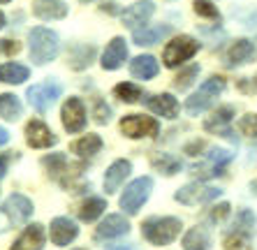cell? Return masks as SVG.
Masks as SVG:
<instances>
[{
  "label": "cell",
  "instance_id": "obj_34",
  "mask_svg": "<svg viewBox=\"0 0 257 250\" xmlns=\"http://www.w3.org/2000/svg\"><path fill=\"white\" fill-rule=\"evenodd\" d=\"M197 74H199V65H190V67H186L183 72H179L176 74V79H174V86L179 90H188L195 83V79H197Z\"/></svg>",
  "mask_w": 257,
  "mask_h": 250
},
{
  "label": "cell",
  "instance_id": "obj_24",
  "mask_svg": "<svg viewBox=\"0 0 257 250\" xmlns=\"http://www.w3.org/2000/svg\"><path fill=\"white\" fill-rule=\"evenodd\" d=\"M70 151L74 155H79V158H93V155H97L102 151V139L97 135H84L81 139L70 144Z\"/></svg>",
  "mask_w": 257,
  "mask_h": 250
},
{
  "label": "cell",
  "instance_id": "obj_50",
  "mask_svg": "<svg viewBox=\"0 0 257 250\" xmlns=\"http://www.w3.org/2000/svg\"><path fill=\"white\" fill-rule=\"evenodd\" d=\"M77 250H84V248H77Z\"/></svg>",
  "mask_w": 257,
  "mask_h": 250
},
{
  "label": "cell",
  "instance_id": "obj_20",
  "mask_svg": "<svg viewBox=\"0 0 257 250\" xmlns=\"http://www.w3.org/2000/svg\"><path fill=\"white\" fill-rule=\"evenodd\" d=\"M44 248V227L40 222H33L24 229V234L14 241L10 250H42Z\"/></svg>",
  "mask_w": 257,
  "mask_h": 250
},
{
  "label": "cell",
  "instance_id": "obj_7",
  "mask_svg": "<svg viewBox=\"0 0 257 250\" xmlns=\"http://www.w3.org/2000/svg\"><path fill=\"white\" fill-rule=\"evenodd\" d=\"M120 132L130 139H142V137H158L160 132V123L151 116H142V113H127L120 120Z\"/></svg>",
  "mask_w": 257,
  "mask_h": 250
},
{
  "label": "cell",
  "instance_id": "obj_15",
  "mask_svg": "<svg viewBox=\"0 0 257 250\" xmlns=\"http://www.w3.org/2000/svg\"><path fill=\"white\" fill-rule=\"evenodd\" d=\"M49 236L54 245H67L79 236V227L70 218H54L49 227Z\"/></svg>",
  "mask_w": 257,
  "mask_h": 250
},
{
  "label": "cell",
  "instance_id": "obj_38",
  "mask_svg": "<svg viewBox=\"0 0 257 250\" xmlns=\"http://www.w3.org/2000/svg\"><path fill=\"white\" fill-rule=\"evenodd\" d=\"M239 132L245 137H257V113H245L239 120Z\"/></svg>",
  "mask_w": 257,
  "mask_h": 250
},
{
  "label": "cell",
  "instance_id": "obj_23",
  "mask_svg": "<svg viewBox=\"0 0 257 250\" xmlns=\"http://www.w3.org/2000/svg\"><path fill=\"white\" fill-rule=\"evenodd\" d=\"M158 70H160V65H158V60L153 58V56H137V58L130 63V74L135 79H142V81H149V79H153L158 74Z\"/></svg>",
  "mask_w": 257,
  "mask_h": 250
},
{
  "label": "cell",
  "instance_id": "obj_10",
  "mask_svg": "<svg viewBox=\"0 0 257 250\" xmlns=\"http://www.w3.org/2000/svg\"><path fill=\"white\" fill-rule=\"evenodd\" d=\"M60 120L67 132H81L86 128V107L79 97H67L63 109H60Z\"/></svg>",
  "mask_w": 257,
  "mask_h": 250
},
{
  "label": "cell",
  "instance_id": "obj_16",
  "mask_svg": "<svg viewBox=\"0 0 257 250\" xmlns=\"http://www.w3.org/2000/svg\"><path fill=\"white\" fill-rule=\"evenodd\" d=\"M127 60V44L123 37H114V40L107 44L104 54H102V67L104 70H118L123 63Z\"/></svg>",
  "mask_w": 257,
  "mask_h": 250
},
{
  "label": "cell",
  "instance_id": "obj_47",
  "mask_svg": "<svg viewBox=\"0 0 257 250\" xmlns=\"http://www.w3.org/2000/svg\"><path fill=\"white\" fill-rule=\"evenodd\" d=\"M0 3H10V0H0Z\"/></svg>",
  "mask_w": 257,
  "mask_h": 250
},
{
  "label": "cell",
  "instance_id": "obj_11",
  "mask_svg": "<svg viewBox=\"0 0 257 250\" xmlns=\"http://www.w3.org/2000/svg\"><path fill=\"white\" fill-rule=\"evenodd\" d=\"M156 12V5L151 3V0H139L135 5H130L123 12V26L130 30H139V28H146L149 24V19L153 17Z\"/></svg>",
  "mask_w": 257,
  "mask_h": 250
},
{
  "label": "cell",
  "instance_id": "obj_36",
  "mask_svg": "<svg viewBox=\"0 0 257 250\" xmlns=\"http://www.w3.org/2000/svg\"><path fill=\"white\" fill-rule=\"evenodd\" d=\"M225 250H252L250 236L239 234V232H229L225 236Z\"/></svg>",
  "mask_w": 257,
  "mask_h": 250
},
{
  "label": "cell",
  "instance_id": "obj_21",
  "mask_svg": "<svg viewBox=\"0 0 257 250\" xmlns=\"http://www.w3.org/2000/svg\"><path fill=\"white\" fill-rule=\"evenodd\" d=\"M146 107L156 113V116H162V118H176L179 116V102H176L174 95H169V93L151 95L146 100Z\"/></svg>",
  "mask_w": 257,
  "mask_h": 250
},
{
  "label": "cell",
  "instance_id": "obj_22",
  "mask_svg": "<svg viewBox=\"0 0 257 250\" xmlns=\"http://www.w3.org/2000/svg\"><path fill=\"white\" fill-rule=\"evenodd\" d=\"M172 33V26H146V28H139L135 30V35H132V40H135V44H139V47H151V44H158V42H162L165 37Z\"/></svg>",
  "mask_w": 257,
  "mask_h": 250
},
{
  "label": "cell",
  "instance_id": "obj_28",
  "mask_svg": "<svg viewBox=\"0 0 257 250\" xmlns=\"http://www.w3.org/2000/svg\"><path fill=\"white\" fill-rule=\"evenodd\" d=\"M151 165L156 167V172L165 174V176H174V174L181 172V160L176 155H169V153H158L151 158Z\"/></svg>",
  "mask_w": 257,
  "mask_h": 250
},
{
  "label": "cell",
  "instance_id": "obj_12",
  "mask_svg": "<svg viewBox=\"0 0 257 250\" xmlns=\"http://www.w3.org/2000/svg\"><path fill=\"white\" fill-rule=\"evenodd\" d=\"M127 232H130V222L125 220V215L111 213L95 227V241H111V238H118Z\"/></svg>",
  "mask_w": 257,
  "mask_h": 250
},
{
  "label": "cell",
  "instance_id": "obj_43",
  "mask_svg": "<svg viewBox=\"0 0 257 250\" xmlns=\"http://www.w3.org/2000/svg\"><path fill=\"white\" fill-rule=\"evenodd\" d=\"M7 162H10V158H7V155H0V179H3L7 172Z\"/></svg>",
  "mask_w": 257,
  "mask_h": 250
},
{
  "label": "cell",
  "instance_id": "obj_30",
  "mask_svg": "<svg viewBox=\"0 0 257 250\" xmlns=\"http://www.w3.org/2000/svg\"><path fill=\"white\" fill-rule=\"evenodd\" d=\"M21 113H24V107H21V102H19L17 95H12V93H3V95H0V116H3V118L19 120Z\"/></svg>",
  "mask_w": 257,
  "mask_h": 250
},
{
  "label": "cell",
  "instance_id": "obj_9",
  "mask_svg": "<svg viewBox=\"0 0 257 250\" xmlns=\"http://www.w3.org/2000/svg\"><path fill=\"white\" fill-rule=\"evenodd\" d=\"M218 197H220V190H218V188L202 185L197 181V183L183 185V188L174 195V199H176V202H181V204H186V206H197V204L213 202V199H218Z\"/></svg>",
  "mask_w": 257,
  "mask_h": 250
},
{
  "label": "cell",
  "instance_id": "obj_31",
  "mask_svg": "<svg viewBox=\"0 0 257 250\" xmlns=\"http://www.w3.org/2000/svg\"><path fill=\"white\" fill-rule=\"evenodd\" d=\"M232 232H239V234H245V236H252L255 232V213L250 208H241L236 213V220H234V229Z\"/></svg>",
  "mask_w": 257,
  "mask_h": 250
},
{
  "label": "cell",
  "instance_id": "obj_19",
  "mask_svg": "<svg viewBox=\"0 0 257 250\" xmlns=\"http://www.w3.org/2000/svg\"><path fill=\"white\" fill-rule=\"evenodd\" d=\"M234 118V107L232 104H225V107H218L213 111V116L204 120V130L211 132V135H229V123Z\"/></svg>",
  "mask_w": 257,
  "mask_h": 250
},
{
  "label": "cell",
  "instance_id": "obj_35",
  "mask_svg": "<svg viewBox=\"0 0 257 250\" xmlns=\"http://www.w3.org/2000/svg\"><path fill=\"white\" fill-rule=\"evenodd\" d=\"M192 10H195V14H199V17H204V19L220 21V12H218V7H215L211 0H195V3H192Z\"/></svg>",
  "mask_w": 257,
  "mask_h": 250
},
{
  "label": "cell",
  "instance_id": "obj_48",
  "mask_svg": "<svg viewBox=\"0 0 257 250\" xmlns=\"http://www.w3.org/2000/svg\"><path fill=\"white\" fill-rule=\"evenodd\" d=\"M118 250H130V248H118Z\"/></svg>",
  "mask_w": 257,
  "mask_h": 250
},
{
  "label": "cell",
  "instance_id": "obj_29",
  "mask_svg": "<svg viewBox=\"0 0 257 250\" xmlns=\"http://www.w3.org/2000/svg\"><path fill=\"white\" fill-rule=\"evenodd\" d=\"M104 208H107V202H104L102 197H90V199H86V202L79 206V218L84 222H93L104 213Z\"/></svg>",
  "mask_w": 257,
  "mask_h": 250
},
{
  "label": "cell",
  "instance_id": "obj_4",
  "mask_svg": "<svg viewBox=\"0 0 257 250\" xmlns=\"http://www.w3.org/2000/svg\"><path fill=\"white\" fill-rule=\"evenodd\" d=\"M225 86H227V83H225V79L222 77L206 79V81L199 86L197 93H192V95L186 100V111L190 113V116H199L202 111H206V109L213 104L215 97L225 90Z\"/></svg>",
  "mask_w": 257,
  "mask_h": 250
},
{
  "label": "cell",
  "instance_id": "obj_8",
  "mask_svg": "<svg viewBox=\"0 0 257 250\" xmlns=\"http://www.w3.org/2000/svg\"><path fill=\"white\" fill-rule=\"evenodd\" d=\"M60 93H63V86H60L58 81H51V79H49V81H42V83L30 86L26 95H28L30 107L35 109V111L44 113L60 97Z\"/></svg>",
  "mask_w": 257,
  "mask_h": 250
},
{
  "label": "cell",
  "instance_id": "obj_1",
  "mask_svg": "<svg viewBox=\"0 0 257 250\" xmlns=\"http://www.w3.org/2000/svg\"><path fill=\"white\" fill-rule=\"evenodd\" d=\"M28 44H30V60L35 65H47L49 60H54L60 51V42L51 28L37 26L30 30L28 35Z\"/></svg>",
  "mask_w": 257,
  "mask_h": 250
},
{
  "label": "cell",
  "instance_id": "obj_33",
  "mask_svg": "<svg viewBox=\"0 0 257 250\" xmlns=\"http://www.w3.org/2000/svg\"><path fill=\"white\" fill-rule=\"evenodd\" d=\"M42 165L49 172V176H54V179H60V174L67 172V158L63 153H51L42 158Z\"/></svg>",
  "mask_w": 257,
  "mask_h": 250
},
{
  "label": "cell",
  "instance_id": "obj_40",
  "mask_svg": "<svg viewBox=\"0 0 257 250\" xmlns=\"http://www.w3.org/2000/svg\"><path fill=\"white\" fill-rule=\"evenodd\" d=\"M19 42H12V40H3L0 42V51L3 54H7V56H12V54H19Z\"/></svg>",
  "mask_w": 257,
  "mask_h": 250
},
{
  "label": "cell",
  "instance_id": "obj_41",
  "mask_svg": "<svg viewBox=\"0 0 257 250\" xmlns=\"http://www.w3.org/2000/svg\"><path fill=\"white\" fill-rule=\"evenodd\" d=\"M204 149V144L202 142H192V144H188L186 146V153H190V155H199V151Z\"/></svg>",
  "mask_w": 257,
  "mask_h": 250
},
{
  "label": "cell",
  "instance_id": "obj_27",
  "mask_svg": "<svg viewBox=\"0 0 257 250\" xmlns=\"http://www.w3.org/2000/svg\"><path fill=\"white\" fill-rule=\"evenodd\" d=\"M95 58V47L93 44H79L70 54V67L72 70H86Z\"/></svg>",
  "mask_w": 257,
  "mask_h": 250
},
{
  "label": "cell",
  "instance_id": "obj_13",
  "mask_svg": "<svg viewBox=\"0 0 257 250\" xmlns=\"http://www.w3.org/2000/svg\"><path fill=\"white\" fill-rule=\"evenodd\" d=\"M26 142H28V146H33V149H51V146L58 142V137L49 130L47 123L33 118L26 125Z\"/></svg>",
  "mask_w": 257,
  "mask_h": 250
},
{
  "label": "cell",
  "instance_id": "obj_2",
  "mask_svg": "<svg viewBox=\"0 0 257 250\" xmlns=\"http://www.w3.org/2000/svg\"><path fill=\"white\" fill-rule=\"evenodd\" d=\"M181 220L179 218H172V215H156V218H149L144 220L142 225V236L149 241L151 245H167L172 241H176V236L181 234Z\"/></svg>",
  "mask_w": 257,
  "mask_h": 250
},
{
  "label": "cell",
  "instance_id": "obj_26",
  "mask_svg": "<svg viewBox=\"0 0 257 250\" xmlns=\"http://www.w3.org/2000/svg\"><path fill=\"white\" fill-rule=\"evenodd\" d=\"M28 77H30V72L26 65H19V63H3L0 65V81L3 83L17 86V83H24Z\"/></svg>",
  "mask_w": 257,
  "mask_h": 250
},
{
  "label": "cell",
  "instance_id": "obj_14",
  "mask_svg": "<svg viewBox=\"0 0 257 250\" xmlns=\"http://www.w3.org/2000/svg\"><path fill=\"white\" fill-rule=\"evenodd\" d=\"M225 58H227L229 67L248 65V63H252V60L257 58V49H255V44H252L250 40H236L232 47L227 49Z\"/></svg>",
  "mask_w": 257,
  "mask_h": 250
},
{
  "label": "cell",
  "instance_id": "obj_17",
  "mask_svg": "<svg viewBox=\"0 0 257 250\" xmlns=\"http://www.w3.org/2000/svg\"><path fill=\"white\" fill-rule=\"evenodd\" d=\"M132 172V165L130 160H116L109 165V169L104 172V190H107V195H111V192H116L120 188V185L125 183V179L130 176Z\"/></svg>",
  "mask_w": 257,
  "mask_h": 250
},
{
  "label": "cell",
  "instance_id": "obj_44",
  "mask_svg": "<svg viewBox=\"0 0 257 250\" xmlns=\"http://www.w3.org/2000/svg\"><path fill=\"white\" fill-rule=\"evenodd\" d=\"M7 142H10V132H7L5 128H0V146H5Z\"/></svg>",
  "mask_w": 257,
  "mask_h": 250
},
{
  "label": "cell",
  "instance_id": "obj_5",
  "mask_svg": "<svg viewBox=\"0 0 257 250\" xmlns=\"http://www.w3.org/2000/svg\"><path fill=\"white\" fill-rule=\"evenodd\" d=\"M199 51V42L190 35H179L172 42H167V47L162 51V60L167 67H179L186 60H190L192 56Z\"/></svg>",
  "mask_w": 257,
  "mask_h": 250
},
{
  "label": "cell",
  "instance_id": "obj_6",
  "mask_svg": "<svg viewBox=\"0 0 257 250\" xmlns=\"http://www.w3.org/2000/svg\"><path fill=\"white\" fill-rule=\"evenodd\" d=\"M151 190H153V179H151V176L135 179L125 188V192L120 195V208L130 215L139 213V208H142L144 204H146V199L151 197Z\"/></svg>",
  "mask_w": 257,
  "mask_h": 250
},
{
  "label": "cell",
  "instance_id": "obj_32",
  "mask_svg": "<svg viewBox=\"0 0 257 250\" xmlns=\"http://www.w3.org/2000/svg\"><path fill=\"white\" fill-rule=\"evenodd\" d=\"M114 95L118 97V100L127 102V104H135V102H139V100H142V88H139L137 83L123 81V83H116Z\"/></svg>",
  "mask_w": 257,
  "mask_h": 250
},
{
  "label": "cell",
  "instance_id": "obj_37",
  "mask_svg": "<svg viewBox=\"0 0 257 250\" xmlns=\"http://www.w3.org/2000/svg\"><path fill=\"white\" fill-rule=\"evenodd\" d=\"M93 116H95V123H100V125L109 123V120H111V109L107 107V102L95 97V100H93Z\"/></svg>",
  "mask_w": 257,
  "mask_h": 250
},
{
  "label": "cell",
  "instance_id": "obj_46",
  "mask_svg": "<svg viewBox=\"0 0 257 250\" xmlns=\"http://www.w3.org/2000/svg\"><path fill=\"white\" fill-rule=\"evenodd\" d=\"M252 88L257 90V77H252Z\"/></svg>",
  "mask_w": 257,
  "mask_h": 250
},
{
  "label": "cell",
  "instance_id": "obj_3",
  "mask_svg": "<svg viewBox=\"0 0 257 250\" xmlns=\"http://www.w3.org/2000/svg\"><path fill=\"white\" fill-rule=\"evenodd\" d=\"M33 202L21 192H14L5 199L3 208H0V232H5L14 225H24L28 222V218L33 215Z\"/></svg>",
  "mask_w": 257,
  "mask_h": 250
},
{
  "label": "cell",
  "instance_id": "obj_49",
  "mask_svg": "<svg viewBox=\"0 0 257 250\" xmlns=\"http://www.w3.org/2000/svg\"><path fill=\"white\" fill-rule=\"evenodd\" d=\"M81 3H90V0H81Z\"/></svg>",
  "mask_w": 257,
  "mask_h": 250
},
{
  "label": "cell",
  "instance_id": "obj_18",
  "mask_svg": "<svg viewBox=\"0 0 257 250\" xmlns=\"http://www.w3.org/2000/svg\"><path fill=\"white\" fill-rule=\"evenodd\" d=\"M33 14L42 21H56L67 17L65 0H33Z\"/></svg>",
  "mask_w": 257,
  "mask_h": 250
},
{
  "label": "cell",
  "instance_id": "obj_39",
  "mask_svg": "<svg viewBox=\"0 0 257 250\" xmlns=\"http://www.w3.org/2000/svg\"><path fill=\"white\" fill-rule=\"evenodd\" d=\"M229 213V204L227 202H220L218 206H213V211H211V220L213 222H220L225 220V215Z\"/></svg>",
  "mask_w": 257,
  "mask_h": 250
},
{
  "label": "cell",
  "instance_id": "obj_42",
  "mask_svg": "<svg viewBox=\"0 0 257 250\" xmlns=\"http://www.w3.org/2000/svg\"><path fill=\"white\" fill-rule=\"evenodd\" d=\"M116 3H114V0H104V3H102V5H100V10H102V12H109V14H116Z\"/></svg>",
  "mask_w": 257,
  "mask_h": 250
},
{
  "label": "cell",
  "instance_id": "obj_45",
  "mask_svg": "<svg viewBox=\"0 0 257 250\" xmlns=\"http://www.w3.org/2000/svg\"><path fill=\"white\" fill-rule=\"evenodd\" d=\"M5 24H7V19H5V14H3V12H0V30H3V28H5Z\"/></svg>",
  "mask_w": 257,
  "mask_h": 250
},
{
  "label": "cell",
  "instance_id": "obj_25",
  "mask_svg": "<svg viewBox=\"0 0 257 250\" xmlns=\"http://www.w3.org/2000/svg\"><path fill=\"white\" fill-rule=\"evenodd\" d=\"M211 236L204 227H192L183 236V250H209Z\"/></svg>",
  "mask_w": 257,
  "mask_h": 250
}]
</instances>
